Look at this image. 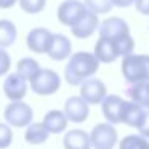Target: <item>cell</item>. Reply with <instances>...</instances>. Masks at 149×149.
<instances>
[{
	"label": "cell",
	"mask_w": 149,
	"mask_h": 149,
	"mask_svg": "<svg viewBox=\"0 0 149 149\" xmlns=\"http://www.w3.org/2000/svg\"><path fill=\"white\" fill-rule=\"evenodd\" d=\"M10 66H11L10 55H8L3 48H0V77L5 75L8 71H10Z\"/></svg>",
	"instance_id": "cell-28"
},
{
	"label": "cell",
	"mask_w": 149,
	"mask_h": 149,
	"mask_svg": "<svg viewBox=\"0 0 149 149\" xmlns=\"http://www.w3.org/2000/svg\"><path fill=\"white\" fill-rule=\"evenodd\" d=\"M120 149H149V141L143 135H128L120 139Z\"/></svg>",
	"instance_id": "cell-23"
},
{
	"label": "cell",
	"mask_w": 149,
	"mask_h": 149,
	"mask_svg": "<svg viewBox=\"0 0 149 149\" xmlns=\"http://www.w3.org/2000/svg\"><path fill=\"white\" fill-rule=\"evenodd\" d=\"M68 116H66V112H63V111H50L48 114H47L45 117H43V123H45V127L48 128L50 133H55V135H58V133L64 132L66 128H68Z\"/></svg>",
	"instance_id": "cell-18"
},
{
	"label": "cell",
	"mask_w": 149,
	"mask_h": 149,
	"mask_svg": "<svg viewBox=\"0 0 149 149\" xmlns=\"http://www.w3.org/2000/svg\"><path fill=\"white\" fill-rule=\"evenodd\" d=\"M48 128L45 127L43 122H32L31 125H27V130L24 133V138L29 144H42L48 139Z\"/></svg>",
	"instance_id": "cell-19"
},
{
	"label": "cell",
	"mask_w": 149,
	"mask_h": 149,
	"mask_svg": "<svg viewBox=\"0 0 149 149\" xmlns=\"http://www.w3.org/2000/svg\"><path fill=\"white\" fill-rule=\"evenodd\" d=\"M64 112L71 122L80 123L88 119L90 107H88V103L82 96H71L64 104Z\"/></svg>",
	"instance_id": "cell-12"
},
{
	"label": "cell",
	"mask_w": 149,
	"mask_h": 149,
	"mask_svg": "<svg viewBox=\"0 0 149 149\" xmlns=\"http://www.w3.org/2000/svg\"><path fill=\"white\" fill-rule=\"evenodd\" d=\"M80 96L87 101L88 104H101L104 98L107 96L106 85L100 79H87L80 85Z\"/></svg>",
	"instance_id": "cell-7"
},
{
	"label": "cell",
	"mask_w": 149,
	"mask_h": 149,
	"mask_svg": "<svg viewBox=\"0 0 149 149\" xmlns=\"http://www.w3.org/2000/svg\"><path fill=\"white\" fill-rule=\"evenodd\" d=\"M16 27L11 21L8 19H0V48L11 47L16 40Z\"/></svg>",
	"instance_id": "cell-22"
},
{
	"label": "cell",
	"mask_w": 149,
	"mask_h": 149,
	"mask_svg": "<svg viewBox=\"0 0 149 149\" xmlns=\"http://www.w3.org/2000/svg\"><path fill=\"white\" fill-rule=\"evenodd\" d=\"M127 95L132 101L149 109V80L141 84H132L127 88Z\"/></svg>",
	"instance_id": "cell-20"
},
{
	"label": "cell",
	"mask_w": 149,
	"mask_h": 149,
	"mask_svg": "<svg viewBox=\"0 0 149 149\" xmlns=\"http://www.w3.org/2000/svg\"><path fill=\"white\" fill-rule=\"evenodd\" d=\"M125 103L117 95H107L104 101L101 103L103 116L109 123H122L123 120V111H125Z\"/></svg>",
	"instance_id": "cell-9"
},
{
	"label": "cell",
	"mask_w": 149,
	"mask_h": 149,
	"mask_svg": "<svg viewBox=\"0 0 149 149\" xmlns=\"http://www.w3.org/2000/svg\"><path fill=\"white\" fill-rule=\"evenodd\" d=\"M53 36L48 29L43 27H36V29L29 31L26 37V45L31 52L34 53H48L50 45L53 42Z\"/></svg>",
	"instance_id": "cell-8"
},
{
	"label": "cell",
	"mask_w": 149,
	"mask_h": 149,
	"mask_svg": "<svg viewBox=\"0 0 149 149\" xmlns=\"http://www.w3.org/2000/svg\"><path fill=\"white\" fill-rule=\"evenodd\" d=\"M47 0H19V7L29 15H37L45 8Z\"/></svg>",
	"instance_id": "cell-26"
},
{
	"label": "cell",
	"mask_w": 149,
	"mask_h": 149,
	"mask_svg": "<svg viewBox=\"0 0 149 149\" xmlns=\"http://www.w3.org/2000/svg\"><path fill=\"white\" fill-rule=\"evenodd\" d=\"M40 71H42V69H40L39 63H37L36 59H32V58H23V59L18 61L16 72L21 74L26 80H29V82H32Z\"/></svg>",
	"instance_id": "cell-21"
},
{
	"label": "cell",
	"mask_w": 149,
	"mask_h": 149,
	"mask_svg": "<svg viewBox=\"0 0 149 149\" xmlns=\"http://www.w3.org/2000/svg\"><path fill=\"white\" fill-rule=\"evenodd\" d=\"M59 87H61V79L52 69H42L36 75V79L31 82L32 91L36 95H42V96H50V95L56 93Z\"/></svg>",
	"instance_id": "cell-3"
},
{
	"label": "cell",
	"mask_w": 149,
	"mask_h": 149,
	"mask_svg": "<svg viewBox=\"0 0 149 149\" xmlns=\"http://www.w3.org/2000/svg\"><path fill=\"white\" fill-rule=\"evenodd\" d=\"M16 2H19V0H0V8L8 10V8L15 7V5H16Z\"/></svg>",
	"instance_id": "cell-32"
},
{
	"label": "cell",
	"mask_w": 149,
	"mask_h": 149,
	"mask_svg": "<svg viewBox=\"0 0 149 149\" xmlns=\"http://www.w3.org/2000/svg\"><path fill=\"white\" fill-rule=\"evenodd\" d=\"M5 120L13 127H27L32 123L34 119V111L29 104L23 103V101H11L5 107Z\"/></svg>",
	"instance_id": "cell-4"
},
{
	"label": "cell",
	"mask_w": 149,
	"mask_h": 149,
	"mask_svg": "<svg viewBox=\"0 0 149 149\" xmlns=\"http://www.w3.org/2000/svg\"><path fill=\"white\" fill-rule=\"evenodd\" d=\"M13 139V132H11L10 125L0 122V149H5L11 144Z\"/></svg>",
	"instance_id": "cell-27"
},
{
	"label": "cell",
	"mask_w": 149,
	"mask_h": 149,
	"mask_svg": "<svg viewBox=\"0 0 149 149\" xmlns=\"http://www.w3.org/2000/svg\"><path fill=\"white\" fill-rule=\"evenodd\" d=\"M136 10L144 16H149V0H136L135 2Z\"/></svg>",
	"instance_id": "cell-29"
},
{
	"label": "cell",
	"mask_w": 149,
	"mask_h": 149,
	"mask_svg": "<svg viewBox=\"0 0 149 149\" xmlns=\"http://www.w3.org/2000/svg\"><path fill=\"white\" fill-rule=\"evenodd\" d=\"M114 2V7H119V8H127L130 5H133L136 0H112Z\"/></svg>",
	"instance_id": "cell-31"
},
{
	"label": "cell",
	"mask_w": 149,
	"mask_h": 149,
	"mask_svg": "<svg viewBox=\"0 0 149 149\" xmlns=\"http://www.w3.org/2000/svg\"><path fill=\"white\" fill-rule=\"evenodd\" d=\"M100 68V59L95 53L79 52L69 58V63L64 69V79L69 85L77 87L82 85L87 79L93 77Z\"/></svg>",
	"instance_id": "cell-1"
},
{
	"label": "cell",
	"mask_w": 149,
	"mask_h": 149,
	"mask_svg": "<svg viewBox=\"0 0 149 149\" xmlns=\"http://www.w3.org/2000/svg\"><path fill=\"white\" fill-rule=\"evenodd\" d=\"M84 3L87 5V8L90 11L96 15H104V13H109L114 7V2L112 0H84Z\"/></svg>",
	"instance_id": "cell-25"
},
{
	"label": "cell",
	"mask_w": 149,
	"mask_h": 149,
	"mask_svg": "<svg viewBox=\"0 0 149 149\" xmlns=\"http://www.w3.org/2000/svg\"><path fill=\"white\" fill-rule=\"evenodd\" d=\"M91 146L96 149H112L117 144V130L112 123H98L90 133Z\"/></svg>",
	"instance_id": "cell-5"
},
{
	"label": "cell",
	"mask_w": 149,
	"mask_h": 149,
	"mask_svg": "<svg viewBox=\"0 0 149 149\" xmlns=\"http://www.w3.org/2000/svg\"><path fill=\"white\" fill-rule=\"evenodd\" d=\"M139 133L146 138H149V111H146V116H144V120H143L141 127H139Z\"/></svg>",
	"instance_id": "cell-30"
},
{
	"label": "cell",
	"mask_w": 149,
	"mask_h": 149,
	"mask_svg": "<svg viewBox=\"0 0 149 149\" xmlns=\"http://www.w3.org/2000/svg\"><path fill=\"white\" fill-rule=\"evenodd\" d=\"M130 34V27L122 18H107L100 24V36L106 39H117V37Z\"/></svg>",
	"instance_id": "cell-14"
},
{
	"label": "cell",
	"mask_w": 149,
	"mask_h": 149,
	"mask_svg": "<svg viewBox=\"0 0 149 149\" xmlns=\"http://www.w3.org/2000/svg\"><path fill=\"white\" fill-rule=\"evenodd\" d=\"M95 56L100 59V63H114L119 58L114 40L106 39V37H100V40L95 45Z\"/></svg>",
	"instance_id": "cell-16"
},
{
	"label": "cell",
	"mask_w": 149,
	"mask_h": 149,
	"mask_svg": "<svg viewBox=\"0 0 149 149\" xmlns=\"http://www.w3.org/2000/svg\"><path fill=\"white\" fill-rule=\"evenodd\" d=\"M87 5L79 0H66L58 7V19L61 24L72 27L87 11Z\"/></svg>",
	"instance_id": "cell-6"
},
{
	"label": "cell",
	"mask_w": 149,
	"mask_h": 149,
	"mask_svg": "<svg viewBox=\"0 0 149 149\" xmlns=\"http://www.w3.org/2000/svg\"><path fill=\"white\" fill-rule=\"evenodd\" d=\"M64 149H90L91 148V138L84 130H69L63 139Z\"/></svg>",
	"instance_id": "cell-15"
},
{
	"label": "cell",
	"mask_w": 149,
	"mask_h": 149,
	"mask_svg": "<svg viewBox=\"0 0 149 149\" xmlns=\"http://www.w3.org/2000/svg\"><path fill=\"white\" fill-rule=\"evenodd\" d=\"M3 91L8 100L23 101V98L27 93V80L18 72L10 74L3 82Z\"/></svg>",
	"instance_id": "cell-10"
},
{
	"label": "cell",
	"mask_w": 149,
	"mask_h": 149,
	"mask_svg": "<svg viewBox=\"0 0 149 149\" xmlns=\"http://www.w3.org/2000/svg\"><path fill=\"white\" fill-rule=\"evenodd\" d=\"M114 43H116V48L119 56H128L133 53V48H135V40L130 34H123V36L117 37V39H112Z\"/></svg>",
	"instance_id": "cell-24"
},
{
	"label": "cell",
	"mask_w": 149,
	"mask_h": 149,
	"mask_svg": "<svg viewBox=\"0 0 149 149\" xmlns=\"http://www.w3.org/2000/svg\"><path fill=\"white\" fill-rule=\"evenodd\" d=\"M48 56L53 61H63L72 56V43L63 34H55L53 36V42L50 45Z\"/></svg>",
	"instance_id": "cell-13"
},
{
	"label": "cell",
	"mask_w": 149,
	"mask_h": 149,
	"mask_svg": "<svg viewBox=\"0 0 149 149\" xmlns=\"http://www.w3.org/2000/svg\"><path fill=\"white\" fill-rule=\"evenodd\" d=\"M146 111L141 104L135 103V101H127L125 103V111H123V120L122 123H127L130 127H136L139 128L144 120Z\"/></svg>",
	"instance_id": "cell-17"
},
{
	"label": "cell",
	"mask_w": 149,
	"mask_h": 149,
	"mask_svg": "<svg viewBox=\"0 0 149 149\" xmlns=\"http://www.w3.org/2000/svg\"><path fill=\"white\" fill-rule=\"evenodd\" d=\"M96 29H100V19H98V15L90 10L85 11L84 16L71 27L72 36L77 39H88L90 36H93Z\"/></svg>",
	"instance_id": "cell-11"
},
{
	"label": "cell",
	"mask_w": 149,
	"mask_h": 149,
	"mask_svg": "<svg viewBox=\"0 0 149 149\" xmlns=\"http://www.w3.org/2000/svg\"><path fill=\"white\" fill-rule=\"evenodd\" d=\"M122 75L128 84L149 80V55H128L122 59Z\"/></svg>",
	"instance_id": "cell-2"
}]
</instances>
